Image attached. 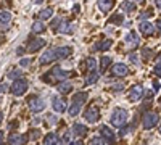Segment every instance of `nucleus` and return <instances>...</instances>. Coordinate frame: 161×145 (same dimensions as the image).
<instances>
[{
	"mask_svg": "<svg viewBox=\"0 0 161 145\" xmlns=\"http://www.w3.org/2000/svg\"><path fill=\"white\" fill-rule=\"evenodd\" d=\"M52 107L57 113H63V111H66V102L60 97H53L52 98Z\"/></svg>",
	"mask_w": 161,
	"mask_h": 145,
	"instance_id": "obj_9",
	"label": "nucleus"
},
{
	"mask_svg": "<svg viewBox=\"0 0 161 145\" xmlns=\"http://www.w3.org/2000/svg\"><path fill=\"white\" fill-rule=\"evenodd\" d=\"M53 60H57L55 48H48V50H45V53H42L39 63H40V64H48V63H52Z\"/></svg>",
	"mask_w": 161,
	"mask_h": 145,
	"instance_id": "obj_6",
	"label": "nucleus"
},
{
	"mask_svg": "<svg viewBox=\"0 0 161 145\" xmlns=\"http://www.w3.org/2000/svg\"><path fill=\"white\" fill-rule=\"evenodd\" d=\"M44 29H45V24H44L42 21H36V23L32 24V32H36V34L42 32Z\"/></svg>",
	"mask_w": 161,
	"mask_h": 145,
	"instance_id": "obj_27",
	"label": "nucleus"
},
{
	"mask_svg": "<svg viewBox=\"0 0 161 145\" xmlns=\"http://www.w3.org/2000/svg\"><path fill=\"white\" fill-rule=\"evenodd\" d=\"M73 134L74 136H79V137H82V136H86L89 131H87V127L82 124V123H74V126H73Z\"/></svg>",
	"mask_w": 161,
	"mask_h": 145,
	"instance_id": "obj_17",
	"label": "nucleus"
},
{
	"mask_svg": "<svg viewBox=\"0 0 161 145\" xmlns=\"http://www.w3.org/2000/svg\"><path fill=\"white\" fill-rule=\"evenodd\" d=\"M100 134L105 137V140L108 142V143H114V140H116V137H114V132L108 127V126H102L100 127Z\"/></svg>",
	"mask_w": 161,
	"mask_h": 145,
	"instance_id": "obj_11",
	"label": "nucleus"
},
{
	"mask_svg": "<svg viewBox=\"0 0 161 145\" xmlns=\"http://www.w3.org/2000/svg\"><path fill=\"white\" fill-rule=\"evenodd\" d=\"M155 74L158 76V77H161V57H159V60H158V63H156V66H155Z\"/></svg>",
	"mask_w": 161,
	"mask_h": 145,
	"instance_id": "obj_33",
	"label": "nucleus"
},
{
	"mask_svg": "<svg viewBox=\"0 0 161 145\" xmlns=\"http://www.w3.org/2000/svg\"><path fill=\"white\" fill-rule=\"evenodd\" d=\"M139 29H140V32H143V34H147V36L155 34V28H153V24H152V23H148V21H142V23H140V26H139Z\"/></svg>",
	"mask_w": 161,
	"mask_h": 145,
	"instance_id": "obj_18",
	"label": "nucleus"
},
{
	"mask_svg": "<svg viewBox=\"0 0 161 145\" xmlns=\"http://www.w3.org/2000/svg\"><path fill=\"white\" fill-rule=\"evenodd\" d=\"M97 5H98L100 11H103V13H108V11H110V10L114 7V0H98Z\"/></svg>",
	"mask_w": 161,
	"mask_h": 145,
	"instance_id": "obj_16",
	"label": "nucleus"
},
{
	"mask_svg": "<svg viewBox=\"0 0 161 145\" xmlns=\"http://www.w3.org/2000/svg\"><path fill=\"white\" fill-rule=\"evenodd\" d=\"M0 145H5V136L2 131H0Z\"/></svg>",
	"mask_w": 161,
	"mask_h": 145,
	"instance_id": "obj_40",
	"label": "nucleus"
},
{
	"mask_svg": "<svg viewBox=\"0 0 161 145\" xmlns=\"http://www.w3.org/2000/svg\"><path fill=\"white\" fill-rule=\"evenodd\" d=\"M111 73H113V76H116V77H124V76H127L129 70H127L126 64H123V63H116V64H113Z\"/></svg>",
	"mask_w": 161,
	"mask_h": 145,
	"instance_id": "obj_7",
	"label": "nucleus"
},
{
	"mask_svg": "<svg viewBox=\"0 0 161 145\" xmlns=\"http://www.w3.org/2000/svg\"><path fill=\"white\" fill-rule=\"evenodd\" d=\"M159 134H161V124H159Z\"/></svg>",
	"mask_w": 161,
	"mask_h": 145,
	"instance_id": "obj_49",
	"label": "nucleus"
},
{
	"mask_svg": "<svg viewBox=\"0 0 161 145\" xmlns=\"http://www.w3.org/2000/svg\"><path fill=\"white\" fill-rule=\"evenodd\" d=\"M28 81H24V79H15V82H13V86H11V94L13 95H16V97H19V95H23L26 90H28Z\"/></svg>",
	"mask_w": 161,
	"mask_h": 145,
	"instance_id": "obj_3",
	"label": "nucleus"
},
{
	"mask_svg": "<svg viewBox=\"0 0 161 145\" xmlns=\"http://www.w3.org/2000/svg\"><path fill=\"white\" fill-rule=\"evenodd\" d=\"M158 123H159V120H158V114L156 113H145L143 114V120H142L143 129H153Z\"/></svg>",
	"mask_w": 161,
	"mask_h": 145,
	"instance_id": "obj_4",
	"label": "nucleus"
},
{
	"mask_svg": "<svg viewBox=\"0 0 161 145\" xmlns=\"http://www.w3.org/2000/svg\"><path fill=\"white\" fill-rule=\"evenodd\" d=\"M23 76V71L19 70H13L11 73H8V79H19Z\"/></svg>",
	"mask_w": 161,
	"mask_h": 145,
	"instance_id": "obj_30",
	"label": "nucleus"
},
{
	"mask_svg": "<svg viewBox=\"0 0 161 145\" xmlns=\"http://www.w3.org/2000/svg\"><path fill=\"white\" fill-rule=\"evenodd\" d=\"M124 42L130 47H137L140 44V37H139L137 32H127L126 37H124Z\"/></svg>",
	"mask_w": 161,
	"mask_h": 145,
	"instance_id": "obj_10",
	"label": "nucleus"
},
{
	"mask_svg": "<svg viewBox=\"0 0 161 145\" xmlns=\"http://www.w3.org/2000/svg\"><path fill=\"white\" fill-rule=\"evenodd\" d=\"M86 66L89 71H93V70H97V60L95 58H87L86 61Z\"/></svg>",
	"mask_w": 161,
	"mask_h": 145,
	"instance_id": "obj_29",
	"label": "nucleus"
},
{
	"mask_svg": "<svg viewBox=\"0 0 161 145\" xmlns=\"http://www.w3.org/2000/svg\"><path fill=\"white\" fill-rule=\"evenodd\" d=\"M90 145H105V142H103V139H100V137H95V139H92Z\"/></svg>",
	"mask_w": 161,
	"mask_h": 145,
	"instance_id": "obj_34",
	"label": "nucleus"
},
{
	"mask_svg": "<svg viewBox=\"0 0 161 145\" xmlns=\"http://www.w3.org/2000/svg\"><path fill=\"white\" fill-rule=\"evenodd\" d=\"M87 94L86 92H77V94L73 97V102H71V107H69V110H68V114L71 116V118H74V116H77L79 113H80V108L84 107V103L87 102Z\"/></svg>",
	"mask_w": 161,
	"mask_h": 145,
	"instance_id": "obj_1",
	"label": "nucleus"
},
{
	"mask_svg": "<svg viewBox=\"0 0 161 145\" xmlns=\"http://www.w3.org/2000/svg\"><path fill=\"white\" fill-rule=\"evenodd\" d=\"M23 52H24V48H18V50H16V53H18V55H21Z\"/></svg>",
	"mask_w": 161,
	"mask_h": 145,
	"instance_id": "obj_44",
	"label": "nucleus"
},
{
	"mask_svg": "<svg viewBox=\"0 0 161 145\" xmlns=\"http://www.w3.org/2000/svg\"><path fill=\"white\" fill-rule=\"evenodd\" d=\"M113 89L114 90H121V89H124V84H116V86H113Z\"/></svg>",
	"mask_w": 161,
	"mask_h": 145,
	"instance_id": "obj_41",
	"label": "nucleus"
},
{
	"mask_svg": "<svg viewBox=\"0 0 161 145\" xmlns=\"http://www.w3.org/2000/svg\"><path fill=\"white\" fill-rule=\"evenodd\" d=\"M158 28H159V29H161V20H159V21H158Z\"/></svg>",
	"mask_w": 161,
	"mask_h": 145,
	"instance_id": "obj_47",
	"label": "nucleus"
},
{
	"mask_svg": "<svg viewBox=\"0 0 161 145\" xmlns=\"http://www.w3.org/2000/svg\"><path fill=\"white\" fill-rule=\"evenodd\" d=\"M52 15H53V8H44V10H40L39 11V20H48V18H52Z\"/></svg>",
	"mask_w": 161,
	"mask_h": 145,
	"instance_id": "obj_25",
	"label": "nucleus"
},
{
	"mask_svg": "<svg viewBox=\"0 0 161 145\" xmlns=\"http://www.w3.org/2000/svg\"><path fill=\"white\" fill-rule=\"evenodd\" d=\"M29 108L32 113H40L44 108H45V102L40 98V97H32L29 100Z\"/></svg>",
	"mask_w": 161,
	"mask_h": 145,
	"instance_id": "obj_5",
	"label": "nucleus"
},
{
	"mask_svg": "<svg viewBox=\"0 0 161 145\" xmlns=\"http://www.w3.org/2000/svg\"><path fill=\"white\" fill-rule=\"evenodd\" d=\"M2 120H3V113H0V123H2Z\"/></svg>",
	"mask_w": 161,
	"mask_h": 145,
	"instance_id": "obj_46",
	"label": "nucleus"
},
{
	"mask_svg": "<svg viewBox=\"0 0 161 145\" xmlns=\"http://www.w3.org/2000/svg\"><path fill=\"white\" fill-rule=\"evenodd\" d=\"M84 118L89 121V123H97V120L100 118V111L97 107H90L86 113H84Z\"/></svg>",
	"mask_w": 161,
	"mask_h": 145,
	"instance_id": "obj_8",
	"label": "nucleus"
},
{
	"mask_svg": "<svg viewBox=\"0 0 161 145\" xmlns=\"http://www.w3.org/2000/svg\"><path fill=\"white\" fill-rule=\"evenodd\" d=\"M129 60H130V63H136V64L140 63V61H139V57H137L136 53H129Z\"/></svg>",
	"mask_w": 161,
	"mask_h": 145,
	"instance_id": "obj_36",
	"label": "nucleus"
},
{
	"mask_svg": "<svg viewBox=\"0 0 161 145\" xmlns=\"http://www.w3.org/2000/svg\"><path fill=\"white\" fill-rule=\"evenodd\" d=\"M28 142V137L26 136H19V134H13L8 137V145H24Z\"/></svg>",
	"mask_w": 161,
	"mask_h": 145,
	"instance_id": "obj_13",
	"label": "nucleus"
},
{
	"mask_svg": "<svg viewBox=\"0 0 161 145\" xmlns=\"http://www.w3.org/2000/svg\"><path fill=\"white\" fill-rule=\"evenodd\" d=\"M60 23H61V20H60V18H58V20H55V21H53V23H52V28H53V29H57Z\"/></svg>",
	"mask_w": 161,
	"mask_h": 145,
	"instance_id": "obj_39",
	"label": "nucleus"
},
{
	"mask_svg": "<svg viewBox=\"0 0 161 145\" xmlns=\"http://www.w3.org/2000/svg\"><path fill=\"white\" fill-rule=\"evenodd\" d=\"M98 77H100V74H98L95 70H93V71H92V74H90V76H87V79H86V84H87V86L95 84V82L98 81Z\"/></svg>",
	"mask_w": 161,
	"mask_h": 145,
	"instance_id": "obj_26",
	"label": "nucleus"
},
{
	"mask_svg": "<svg viewBox=\"0 0 161 145\" xmlns=\"http://www.w3.org/2000/svg\"><path fill=\"white\" fill-rule=\"evenodd\" d=\"M71 90H73V84L68 82V81L58 84V92H61V94H68V92H71Z\"/></svg>",
	"mask_w": 161,
	"mask_h": 145,
	"instance_id": "obj_24",
	"label": "nucleus"
},
{
	"mask_svg": "<svg viewBox=\"0 0 161 145\" xmlns=\"http://www.w3.org/2000/svg\"><path fill=\"white\" fill-rule=\"evenodd\" d=\"M142 95H143V87L142 86H136V87H132L130 94H129V98L132 102H137V100L142 98Z\"/></svg>",
	"mask_w": 161,
	"mask_h": 145,
	"instance_id": "obj_14",
	"label": "nucleus"
},
{
	"mask_svg": "<svg viewBox=\"0 0 161 145\" xmlns=\"http://www.w3.org/2000/svg\"><path fill=\"white\" fill-rule=\"evenodd\" d=\"M50 74L55 77V79H58V81H64V79H68V77H69V71H64V70H61V68L52 70Z\"/></svg>",
	"mask_w": 161,
	"mask_h": 145,
	"instance_id": "obj_15",
	"label": "nucleus"
},
{
	"mask_svg": "<svg viewBox=\"0 0 161 145\" xmlns=\"http://www.w3.org/2000/svg\"><path fill=\"white\" fill-rule=\"evenodd\" d=\"M156 7L161 10V0H156Z\"/></svg>",
	"mask_w": 161,
	"mask_h": 145,
	"instance_id": "obj_45",
	"label": "nucleus"
},
{
	"mask_svg": "<svg viewBox=\"0 0 161 145\" xmlns=\"http://www.w3.org/2000/svg\"><path fill=\"white\" fill-rule=\"evenodd\" d=\"M123 20H124L123 15H114V16L111 18V23H114V24H123Z\"/></svg>",
	"mask_w": 161,
	"mask_h": 145,
	"instance_id": "obj_32",
	"label": "nucleus"
},
{
	"mask_svg": "<svg viewBox=\"0 0 161 145\" xmlns=\"http://www.w3.org/2000/svg\"><path fill=\"white\" fill-rule=\"evenodd\" d=\"M55 53H57V58H66L68 55H71V48L69 47H55Z\"/></svg>",
	"mask_w": 161,
	"mask_h": 145,
	"instance_id": "obj_21",
	"label": "nucleus"
},
{
	"mask_svg": "<svg viewBox=\"0 0 161 145\" xmlns=\"http://www.w3.org/2000/svg\"><path fill=\"white\" fill-rule=\"evenodd\" d=\"M5 90H7V84H2V86H0V94L5 92Z\"/></svg>",
	"mask_w": 161,
	"mask_h": 145,
	"instance_id": "obj_42",
	"label": "nucleus"
},
{
	"mask_svg": "<svg viewBox=\"0 0 161 145\" xmlns=\"http://www.w3.org/2000/svg\"><path fill=\"white\" fill-rule=\"evenodd\" d=\"M134 2H142V0H134Z\"/></svg>",
	"mask_w": 161,
	"mask_h": 145,
	"instance_id": "obj_48",
	"label": "nucleus"
},
{
	"mask_svg": "<svg viewBox=\"0 0 161 145\" xmlns=\"http://www.w3.org/2000/svg\"><path fill=\"white\" fill-rule=\"evenodd\" d=\"M127 118H129V114H127V111H126L124 108H114L113 113H111L110 121H111V124L116 126V127H123V126L127 123Z\"/></svg>",
	"mask_w": 161,
	"mask_h": 145,
	"instance_id": "obj_2",
	"label": "nucleus"
},
{
	"mask_svg": "<svg viewBox=\"0 0 161 145\" xmlns=\"http://www.w3.org/2000/svg\"><path fill=\"white\" fill-rule=\"evenodd\" d=\"M69 145H82V142L77 140V142H69Z\"/></svg>",
	"mask_w": 161,
	"mask_h": 145,
	"instance_id": "obj_43",
	"label": "nucleus"
},
{
	"mask_svg": "<svg viewBox=\"0 0 161 145\" xmlns=\"http://www.w3.org/2000/svg\"><path fill=\"white\" fill-rule=\"evenodd\" d=\"M73 29H74V26L68 24V23L63 21V20H61V23L58 24V28H57V31H58V32H64V34H71V32H73Z\"/></svg>",
	"mask_w": 161,
	"mask_h": 145,
	"instance_id": "obj_20",
	"label": "nucleus"
},
{
	"mask_svg": "<svg viewBox=\"0 0 161 145\" xmlns=\"http://www.w3.org/2000/svg\"><path fill=\"white\" fill-rule=\"evenodd\" d=\"M121 10L124 13H132L134 11V3L132 2H123L121 3Z\"/></svg>",
	"mask_w": 161,
	"mask_h": 145,
	"instance_id": "obj_28",
	"label": "nucleus"
},
{
	"mask_svg": "<svg viewBox=\"0 0 161 145\" xmlns=\"http://www.w3.org/2000/svg\"><path fill=\"white\" fill-rule=\"evenodd\" d=\"M111 63V58H108V57H103L102 58V64H100V70L102 71H105L106 68H108V64Z\"/></svg>",
	"mask_w": 161,
	"mask_h": 145,
	"instance_id": "obj_31",
	"label": "nucleus"
},
{
	"mask_svg": "<svg viewBox=\"0 0 161 145\" xmlns=\"http://www.w3.org/2000/svg\"><path fill=\"white\" fill-rule=\"evenodd\" d=\"M39 136H40V131H34V132L31 134V139L36 140V139H39Z\"/></svg>",
	"mask_w": 161,
	"mask_h": 145,
	"instance_id": "obj_38",
	"label": "nucleus"
},
{
	"mask_svg": "<svg viewBox=\"0 0 161 145\" xmlns=\"http://www.w3.org/2000/svg\"><path fill=\"white\" fill-rule=\"evenodd\" d=\"M11 23V13L10 11H0V26H8Z\"/></svg>",
	"mask_w": 161,
	"mask_h": 145,
	"instance_id": "obj_22",
	"label": "nucleus"
},
{
	"mask_svg": "<svg viewBox=\"0 0 161 145\" xmlns=\"http://www.w3.org/2000/svg\"><path fill=\"white\" fill-rule=\"evenodd\" d=\"M45 45V41L44 39H40V37H37V39H34L32 42H29V45H28V52H31V53H34V52H37V50H40Z\"/></svg>",
	"mask_w": 161,
	"mask_h": 145,
	"instance_id": "obj_12",
	"label": "nucleus"
},
{
	"mask_svg": "<svg viewBox=\"0 0 161 145\" xmlns=\"http://www.w3.org/2000/svg\"><path fill=\"white\" fill-rule=\"evenodd\" d=\"M44 145H63V142L58 139V136H57V134L50 132V134H47V136H45Z\"/></svg>",
	"mask_w": 161,
	"mask_h": 145,
	"instance_id": "obj_19",
	"label": "nucleus"
},
{
	"mask_svg": "<svg viewBox=\"0 0 161 145\" xmlns=\"http://www.w3.org/2000/svg\"><path fill=\"white\" fill-rule=\"evenodd\" d=\"M111 45H113L111 41H103V42H100V44H95L92 48H93V50H100V52H106V50H110Z\"/></svg>",
	"mask_w": 161,
	"mask_h": 145,
	"instance_id": "obj_23",
	"label": "nucleus"
},
{
	"mask_svg": "<svg viewBox=\"0 0 161 145\" xmlns=\"http://www.w3.org/2000/svg\"><path fill=\"white\" fill-rule=\"evenodd\" d=\"M143 57H145V60H150L153 57V52L148 50V48H143Z\"/></svg>",
	"mask_w": 161,
	"mask_h": 145,
	"instance_id": "obj_35",
	"label": "nucleus"
},
{
	"mask_svg": "<svg viewBox=\"0 0 161 145\" xmlns=\"http://www.w3.org/2000/svg\"><path fill=\"white\" fill-rule=\"evenodd\" d=\"M29 63H31V60H29V58H24V60H21V63H19V64H21L23 68H26V66H29Z\"/></svg>",
	"mask_w": 161,
	"mask_h": 145,
	"instance_id": "obj_37",
	"label": "nucleus"
}]
</instances>
